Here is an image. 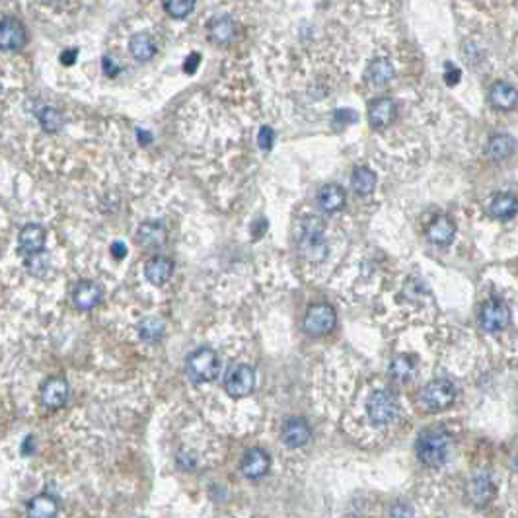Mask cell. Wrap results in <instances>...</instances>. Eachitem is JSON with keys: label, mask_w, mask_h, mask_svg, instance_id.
<instances>
[{"label": "cell", "mask_w": 518, "mask_h": 518, "mask_svg": "<svg viewBox=\"0 0 518 518\" xmlns=\"http://www.w3.org/2000/svg\"><path fill=\"white\" fill-rule=\"evenodd\" d=\"M515 139L510 137V134H495L489 139V143H487V148H485V154L491 158V160H505L508 158L513 152H515Z\"/></svg>", "instance_id": "24"}, {"label": "cell", "mask_w": 518, "mask_h": 518, "mask_svg": "<svg viewBox=\"0 0 518 518\" xmlns=\"http://www.w3.org/2000/svg\"><path fill=\"white\" fill-rule=\"evenodd\" d=\"M76 55H78V51H76V49L64 51V53H60V60H62L64 64H73L74 60H76Z\"/></svg>", "instance_id": "41"}, {"label": "cell", "mask_w": 518, "mask_h": 518, "mask_svg": "<svg viewBox=\"0 0 518 518\" xmlns=\"http://www.w3.org/2000/svg\"><path fill=\"white\" fill-rule=\"evenodd\" d=\"M456 236V226L448 217H436L427 228V238L434 246H448Z\"/></svg>", "instance_id": "21"}, {"label": "cell", "mask_w": 518, "mask_h": 518, "mask_svg": "<svg viewBox=\"0 0 518 518\" xmlns=\"http://www.w3.org/2000/svg\"><path fill=\"white\" fill-rule=\"evenodd\" d=\"M480 324L487 333H501L510 324V310L505 302L499 298H489L482 306Z\"/></svg>", "instance_id": "7"}, {"label": "cell", "mask_w": 518, "mask_h": 518, "mask_svg": "<svg viewBox=\"0 0 518 518\" xmlns=\"http://www.w3.org/2000/svg\"><path fill=\"white\" fill-rule=\"evenodd\" d=\"M199 62H201V55L199 53H193L185 59V64H183V71L187 74H193L197 69H199Z\"/></svg>", "instance_id": "37"}, {"label": "cell", "mask_w": 518, "mask_h": 518, "mask_svg": "<svg viewBox=\"0 0 518 518\" xmlns=\"http://www.w3.org/2000/svg\"><path fill=\"white\" fill-rule=\"evenodd\" d=\"M347 203V193L338 183H326L318 191V205L322 207L326 213H335L341 211Z\"/></svg>", "instance_id": "19"}, {"label": "cell", "mask_w": 518, "mask_h": 518, "mask_svg": "<svg viewBox=\"0 0 518 518\" xmlns=\"http://www.w3.org/2000/svg\"><path fill=\"white\" fill-rule=\"evenodd\" d=\"M109 250H111V255H113L115 259H123V257L127 255V246H125V244H123V242H119V240L113 242Z\"/></svg>", "instance_id": "38"}, {"label": "cell", "mask_w": 518, "mask_h": 518, "mask_svg": "<svg viewBox=\"0 0 518 518\" xmlns=\"http://www.w3.org/2000/svg\"><path fill=\"white\" fill-rule=\"evenodd\" d=\"M234 34H236V25L228 16H220L211 22V39L218 45L230 43L234 39Z\"/></svg>", "instance_id": "28"}, {"label": "cell", "mask_w": 518, "mask_h": 518, "mask_svg": "<svg viewBox=\"0 0 518 518\" xmlns=\"http://www.w3.org/2000/svg\"><path fill=\"white\" fill-rule=\"evenodd\" d=\"M269 468H271V458H269V454H267L263 448L255 446V448L246 450V454L242 458V473L248 480L263 478L267 471H269Z\"/></svg>", "instance_id": "12"}, {"label": "cell", "mask_w": 518, "mask_h": 518, "mask_svg": "<svg viewBox=\"0 0 518 518\" xmlns=\"http://www.w3.org/2000/svg\"><path fill=\"white\" fill-rule=\"evenodd\" d=\"M195 8V0H164V10L176 18V20H183L193 12Z\"/></svg>", "instance_id": "32"}, {"label": "cell", "mask_w": 518, "mask_h": 518, "mask_svg": "<svg viewBox=\"0 0 518 518\" xmlns=\"http://www.w3.org/2000/svg\"><path fill=\"white\" fill-rule=\"evenodd\" d=\"M312 436V429L306 419L302 417H289L287 421L283 423V431H281V438L285 446L289 448H302L304 445H308Z\"/></svg>", "instance_id": "10"}, {"label": "cell", "mask_w": 518, "mask_h": 518, "mask_svg": "<svg viewBox=\"0 0 518 518\" xmlns=\"http://www.w3.org/2000/svg\"><path fill=\"white\" fill-rule=\"evenodd\" d=\"M273 143H275V133L271 127H261V131L257 134V145L261 150H271L273 148Z\"/></svg>", "instance_id": "35"}, {"label": "cell", "mask_w": 518, "mask_h": 518, "mask_svg": "<svg viewBox=\"0 0 518 518\" xmlns=\"http://www.w3.org/2000/svg\"><path fill=\"white\" fill-rule=\"evenodd\" d=\"M168 240V230L160 220L143 222L137 230V244L146 250H158Z\"/></svg>", "instance_id": "13"}, {"label": "cell", "mask_w": 518, "mask_h": 518, "mask_svg": "<svg viewBox=\"0 0 518 518\" xmlns=\"http://www.w3.org/2000/svg\"><path fill=\"white\" fill-rule=\"evenodd\" d=\"M27 41L24 25L14 18H6L0 22V49L2 51H18Z\"/></svg>", "instance_id": "15"}, {"label": "cell", "mask_w": 518, "mask_h": 518, "mask_svg": "<svg viewBox=\"0 0 518 518\" xmlns=\"http://www.w3.org/2000/svg\"><path fill=\"white\" fill-rule=\"evenodd\" d=\"M415 370H417V364H415V359L410 355H398L390 364V374L398 382H410L415 376Z\"/></svg>", "instance_id": "29"}, {"label": "cell", "mask_w": 518, "mask_h": 518, "mask_svg": "<svg viewBox=\"0 0 518 518\" xmlns=\"http://www.w3.org/2000/svg\"><path fill=\"white\" fill-rule=\"evenodd\" d=\"M164 331H166V326H164V322L160 318H146L139 326L141 339L146 341V343H158L160 339L164 338Z\"/></svg>", "instance_id": "30"}, {"label": "cell", "mask_w": 518, "mask_h": 518, "mask_svg": "<svg viewBox=\"0 0 518 518\" xmlns=\"http://www.w3.org/2000/svg\"><path fill=\"white\" fill-rule=\"evenodd\" d=\"M497 495V487H495L493 478L487 471H480L475 478H471L470 485H468V497L475 506H487Z\"/></svg>", "instance_id": "11"}, {"label": "cell", "mask_w": 518, "mask_h": 518, "mask_svg": "<svg viewBox=\"0 0 518 518\" xmlns=\"http://www.w3.org/2000/svg\"><path fill=\"white\" fill-rule=\"evenodd\" d=\"M351 187L361 197L370 195L374 191V187H376V174L366 166H357L353 169V176H351Z\"/></svg>", "instance_id": "26"}, {"label": "cell", "mask_w": 518, "mask_h": 518, "mask_svg": "<svg viewBox=\"0 0 518 518\" xmlns=\"http://www.w3.org/2000/svg\"><path fill=\"white\" fill-rule=\"evenodd\" d=\"M104 298V290L94 281H80L73 290L74 306L82 312L94 310Z\"/></svg>", "instance_id": "14"}, {"label": "cell", "mask_w": 518, "mask_h": 518, "mask_svg": "<svg viewBox=\"0 0 518 518\" xmlns=\"http://www.w3.org/2000/svg\"><path fill=\"white\" fill-rule=\"evenodd\" d=\"M104 73H106V76H109V78H113V76L119 74V67L109 59V57H104Z\"/></svg>", "instance_id": "39"}, {"label": "cell", "mask_w": 518, "mask_h": 518, "mask_svg": "<svg viewBox=\"0 0 518 518\" xmlns=\"http://www.w3.org/2000/svg\"><path fill=\"white\" fill-rule=\"evenodd\" d=\"M357 119H359L357 111L341 108L333 113V117H331V125H335L338 129H343V127H347V125H351V123H355Z\"/></svg>", "instance_id": "34"}, {"label": "cell", "mask_w": 518, "mask_h": 518, "mask_svg": "<svg viewBox=\"0 0 518 518\" xmlns=\"http://www.w3.org/2000/svg\"><path fill=\"white\" fill-rule=\"evenodd\" d=\"M39 125L45 133H59L62 129V115L55 108H41L37 111Z\"/></svg>", "instance_id": "31"}, {"label": "cell", "mask_w": 518, "mask_h": 518, "mask_svg": "<svg viewBox=\"0 0 518 518\" xmlns=\"http://www.w3.org/2000/svg\"><path fill=\"white\" fill-rule=\"evenodd\" d=\"M460 69H456L452 62H446V71H445V82L448 86H456L460 82Z\"/></svg>", "instance_id": "36"}, {"label": "cell", "mask_w": 518, "mask_h": 518, "mask_svg": "<svg viewBox=\"0 0 518 518\" xmlns=\"http://www.w3.org/2000/svg\"><path fill=\"white\" fill-rule=\"evenodd\" d=\"M59 513V505L51 495L43 493L34 497L27 505V515L32 518H53Z\"/></svg>", "instance_id": "25"}, {"label": "cell", "mask_w": 518, "mask_h": 518, "mask_svg": "<svg viewBox=\"0 0 518 518\" xmlns=\"http://www.w3.org/2000/svg\"><path fill=\"white\" fill-rule=\"evenodd\" d=\"M267 232V220H259L257 224H253V228H252V234H253V238L257 240V238H261L263 234Z\"/></svg>", "instance_id": "40"}, {"label": "cell", "mask_w": 518, "mask_h": 518, "mask_svg": "<svg viewBox=\"0 0 518 518\" xmlns=\"http://www.w3.org/2000/svg\"><path fill=\"white\" fill-rule=\"evenodd\" d=\"M174 275V261L164 257V255H154L146 261L145 266V277L148 279V283L162 287L166 285L169 279Z\"/></svg>", "instance_id": "18"}, {"label": "cell", "mask_w": 518, "mask_h": 518, "mask_svg": "<svg viewBox=\"0 0 518 518\" xmlns=\"http://www.w3.org/2000/svg\"><path fill=\"white\" fill-rule=\"evenodd\" d=\"M137 134H139V143H141V145H150V143H152V134L150 133H145V131L139 129Z\"/></svg>", "instance_id": "43"}, {"label": "cell", "mask_w": 518, "mask_h": 518, "mask_svg": "<svg viewBox=\"0 0 518 518\" xmlns=\"http://www.w3.org/2000/svg\"><path fill=\"white\" fill-rule=\"evenodd\" d=\"M517 88L510 86L508 82H495L489 90V104L495 109L508 111V109L517 108Z\"/></svg>", "instance_id": "20"}, {"label": "cell", "mask_w": 518, "mask_h": 518, "mask_svg": "<svg viewBox=\"0 0 518 518\" xmlns=\"http://www.w3.org/2000/svg\"><path fill=\"white\" fill-rule=\"evenodd\" d=\"M301 253L308 261H324L327 255V242L324 236V222L316 217H306L301 224Z\"/></svg>", "instance_id": "2"}, {"label": "cell", "mask_w": 518, "mask_h": 518, "mask_svg": "<svg viewBox=\"0 0 518 518\" xmlns=\"http://www.w3.org/2000/svg\"><path fill=\"white\" fill-rule=\"evenodd\" d=\"M45 4H49V6H60V4H64L67 0H43Z\"/></svg>", "instance_id": "44"}, {"label": "cell", "mask_w": 518, "mask_h": 518, "mask_svg": "<svg viewBox=\"0 0 518 518\" xmlns=\"http://www.w3.org/2000/svg\"><path fill=\"white\" fill-rule=\"evenodd\" d=\"M41 403L47 410H60L62 405H67L69 396H71V388L69 382L60 376L49 378L45 384L41 386Z\"/></svg>", "instance_id": "9"}, {"label": "cell", "mask_w": 518, "mask_h": 518, "mask_svg": "<svg viewBox=\"0 0 518 518\" xmlns=\"http://www.w3.org/2000/svg\"><path fill=\"white\" fill-rule=\"evenodd\" d=\"M45 240H47V232L41 224H25L20 230L18 244H20V252L25 255L43 252L45 250Z\"/></svg>", "instance_id": "16"}, {"label": "cell", "mask_w": 518, "mask_h": 518, "mask_svg": "<svg viewBox=\"0 0 518 518\" xmlns=\"http://www.w3.org/2000/svg\"><path fill=\"white\" fill-rule=\"evenodd\" d=\"M413 515V510L411 508H401V505H396L394 508H392V517H411Z\"/></svg>", "instance_id": "42"}, {"label": "cell", "mask_w": 518, "mask_h": 518, "mask_svg": "<svg viewBox=\"0 0 518 518\" xmlns=\"http://www.w3.org/2000/svg\"><path fill=\"white\" fill-rule=\"evenodd\" d=\"M253 388H255V370H253L250 364L236 362V364H232L228 370H226L224 390H226V394H228L230 398H246V396L252 394Z\"/></svg>", "instance_id": "6"}, {"label": "cell", "mask_w": 518, "mask_h": 518, "mask_svg": "<svg viewBox=\"0 0 518 518\" xmlns=\"http://www.w3.org/2000/svg\"><path fill=\"white\" fill-rule=\"evenodd\" d=\"M415 452L425 466L440 468L445 466L450 454V436L443 429H429L419 434L415 443Z\"/></svg>", "instance_id": "1"}, {"label": "cell", "mask_w": 518, "mask_h": 518, "mask_svg": "<svg viewBox=\"0 0 518 518\" xmlns=\"http://www.w3.org/2000/svg\"><path fill=\"white\" fill-rule=\"evenodd\" d=\"M518 201L515 195L510 193H497L491 203H489V213L499 220H510L517 215Z\"/></svg>", "instance_id": "22"}, {"label": "cell", "mask_w": 518, "mask_h": 518, "mask_svg": "<svg viewBox=\"0 0 518 518\" xmlns=\"http://www.w3.org/2000/svg\"><path fill=\"white\" fill-rule=\"evenodd\" d=\"M185 373L195 384H209L220 373V361L213 349H197L185 361Z\"/></svg>", "instance_id": "3"}, {"label": "cell", "mask_w": 518, "mask_h": 518, "mask_svg": "<svg viewBox=\"0 0 518 518\" xmlns=\"http://www.w3.org/2000/svg\"><path fill=\"white\" fill-rule=\"evenodd\" d=\"M129 51L134 59L146 62L156 55V43L152 41V37L148 34H134L131 37V43H129Z\"/></svg>", "instance_id": "27"}, {"label": "cell", "mask_w": 518, "mask_h": 518, "mask_svg": "<svg viewBox=\"0 0 518 518\" xmlns=\"http://www.w3.org/2000/svg\"><path fill=\"white\" fill-rule=\"evenodd\" d=\"M366 415L373 425H390L398 417V401L390 390H378L366 401Z\"/></svg>", "instance_id": "5"}, {"label": "cell", "mask_w": 518, "mask_h": 518, "mask_svg": "<svg viewBox=\"0 0 518 518\" xmlns=\"http://www.w3.org/2000/svg\"><path fill=\"white\" fill-rule=\"evenodd\" d=\"M335 310L329 304H312L304 316V329L310 335H326L335 326Z\"/></svg>", "instance_id": "8"}, {"label": "cell", "mask_w": 518, "mask_h": 518, "mask_svg": "<svg viewBox=\"0 0 518 518\" xmlns=\"http://www.w3.org/2000/svg\"><path fill=\"white\" fill-rule=\"evenodd\" d=\"M396 76V69L388 59H376L366 69V80L373 86H386Z\"/></svg>", "instance_id": "23"}, {"label": "cell", "mask_w": 518, "mask_h": 518, "mask_svg": "<svg viewBox=\"0 0 518 518\" xmlns=\"http://www.w3.org/2000/svg\"><path fill=\"white\" fill-rule=\"evenodd\" d=\"M421 403L425 410H429L431 413L443 411L446 408H450L456 401V386L452 384L446 378H436L433 382H429L427 386H423L421 390Z\"/></svg>", "instance_id": "4"}, {"label": "cell", "mask_w": 518, "mask_h": 518, "mask_svg": "<svg viewBox=\"0 0 518 518\" xmlns=\"http://www.w3.org/2000/svg\"><path fill=\"white\" fill-rule=\"evenodd\" d=\"M25 267H27V271H30L32 275H36V277H43V275H45V271L49 269L47 253L37 252V253H32V255H27V259H25Z\"/></svg>", "instance_id": "33"}, {"label": "cell", "mask_w": 518, "mask_h": 518, "mask_svg": "<svg viewBox=\"0 0 518 518\" xmlns=\"http://www.w3.org/2000/svg\"><path fill=\"white\" fill-rule=\"evenodd\" d=\"M396 119V104L390 97H378L368 106V123L373 129H384Z\"/></svg>", "instance_id": "17"}]
</instances>
